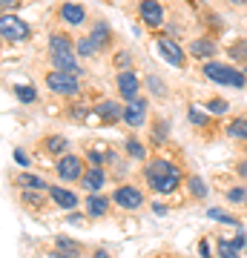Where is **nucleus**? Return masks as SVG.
<instances>
[{
    "mask_svg": "<svg viewBox=\"0 0 247 258\" xmlns=\"http://www.w3.org/2000/svg\"><path fill=\"white\" fill-rule=\"evenodd\" d=\"M0 3H3V9H15L18 6V0H0Z\"/></svg>",
    "mask_w": 247,
    "mask_h": 258,
    "instance_id": "obj_36",
    "label": "nucleus"
},
{
    "mask_svg": "<svg viewBox=\"0 0 247 258\" xmlns=\"http://www.w3.org/2000/svg\"><path fill=\"white\" fill-rule=\"evenodd\" d=\"M49 195H52V201H55L58 207H64V210H72V207H78V195H75L72 189L52 186V189H49Z\"/></svg>",
    "mask_w": 247,
    "mask_h": 258,
    "instance_id": "obj_13",
    "label": "nucleus"
},
{
    "mask_svg": "<svg viewBox=\"0 0 247 258\" xmlns=\"http://www.w3.org/2000/svg\"><path fill=\"white\" fill-rule=\"evenodd\" d=\"M118 92H121V98H127V101L138 98V78L132 72H121L118 75Z\"/></svg>",
    "mask_w": 247,
    "mask_h": 258,
    "instance_id": "obj_12",
    "label": "nucleus"
},
{
    "mask_svg": "<svg viewBox=\"0 0 247 258\" xmlns=\"http://www.w3.org/2000/svg\"><path fill=\"white\" fill-rule=\"evenodd\" d=\"M15 95H18L23 103H32L37 101V92H35V86H15Z\"/></svg>",
    "mask_w": 247,
    "mask_h": 258,
    "instance_id": "obj_24",
    "label": "nucleus"
},
{
    "mask_svg": "<svg viewBox=\"0 0 247 258\" xmlns=\"http://www.w3.org/2000/svg\"><path fill=\"white\" fill-rule=\"evenodd\" d=\"M230 3H244V0H230Z\"/></svg>",
    "mask_w": 247,
    "mask_h": 258,
    "instance_id": "obj_39",
    "label": "nucleus"
},
{
    "mask_svg": "<svg viewBox=\"0 0 247 258\" xmlns=\"http://www.w3.org/2000/svg\"><path fill=\"white\" fill-rule=\"evenodd\" d=\"M18 184H20V186H26V189H46L43 178H37V175H29V172H23V175L18 178Z\"/></svg>",
    "mask_w": 247,
    "mask_h": 258,
    "instance_id": "obj_19",
    "label": "nucleus"
},
{
    "mask_svg": "<svg viewBox=\"0 0 247 258\" xmlns=\"http://www.w3.org/2000/svg\"><path fill=\"white\" fill-rule=\"evenodd\" d=\"M158 52L164 55L167 63H173V66H184V52L178 49V43H173L170 37H161L158 40Z\"/></svg>",
    "mask_w": 247,
    "mask_h": 258,
    "instance_id": "obj_9",
    "label": "nucleus"
},
{
    "mask_svg": "<svg viewBox=\"0 0 247 258\" xmlns=\"http://www.w3.org/2000/svg\"><path fill=\"white\" fill-rule=\"evenodd\" d=\"M61 18H64L66 23H72V26H81L83 18H86V12H83V6H78V3H64V6H61Z\"/></svg>",
    "mask_w": 247,
    "mask_h": 258,
    "instance_id": "obj_14",
    "label": "nucleus"
},
{
    "mask_svg": "<svg viewBox=\"0 0 247 258\" xmlns=\"http://www.w3.org/2000/svg\"><path fill=\"white\" fill-rule=\"evenodd\" d=\"M190 55H195V57H213V55H216V43L199 37V40H192V43H190Z\"/></svg>",
    "mask_w": 247,
    "mask_h": 258,
    "instance_id": "obj_16",
    "label": "nucleus"
},
{
    "mask_svg": "<svg viewBox=\"0 0 247 258\" xmlns=\"http://www.w3.org/2000/svg\"><path fill=\"white\" fill-rule=\"evenodd\" d=\"M141 20L150 23V26H158V23L164 20L161 3H158V0H144V3H141Z\"/></svg>",
    "mask_w": 247,
    "mask_h": 258,
    "instance_id": "obj_10",
    "label": "nucleus"
},
{
    "mask_svg": "<svg viewBox=\"0 0 247 258\" xmlns=\"http://www.w3.org/2000/svg\"><path fill=\"white\" fill-rule=\"evenodd\" d=\"M55 247H58V252H64V255H69V258H75L81 252V244H75V241H69V238H58Z\"/></svg>",
    "mask_w": 247,
    "mask_h": 258,
    "instance_id": "obj_18",
    "label": "nucleus"
},
{
    "mask_svg": "<svg viewBox=\"0 0 247 258\" xmlns=\"http://www.w3.org/2000/svg\"><path fill=\"white\" fill-rule=\"evenodd\" d=\"M81 75L78 72H61V69H55V72L46 75V83H49V89L58 95H75L78 89H81V81H78Z\"/></svg>",
    "mask_w": 247,
    "mask_h": 258,
    "instance_id": "obj_4",
    "label": "nucleus"
},
{
    "mask_svg": "<svg viewBox=\"0 0 247 258\" xmlns=\"http://www.w3.org/2000/svg\"><path fill=\"white\" fill-rule=\"evenodd\" d=\"M230 135H233V138H241V141H247V120H244V118L233 120V123H230Z\"/></svg>",
    "mask_w": 247,
    "mask_h": 258,
    "instance_id": "obj_23",
    "label": "nucleus"
},
{
    "mask_svg": "<svg viewBox=\"0 0 247 258\" xmlns=\"http://www.w3.org/2000/svg\"><path fill=\"white\" fill-rule=\"evenodd\" d=\"M95 258H110V255H107V252L101 249V252H95Z\"/></svg>",
    "mask_w": 247,
    "mask_h": 258,
    "instance_id": "obj_38",
    "label": "nucleus"
},
{
    "mask_svg": "<svg viewBox=\"0 0 247 258\" xmlns=\"http://www.w3.org/2000/svg\"><path fill=\"white\" fill-rule=\"evenodd\" d=\"M230 244H233V247H236L238 252H241V249H247V235H244V232H241V235H236V238L230 241Z\"/></svg>",
    "mask_w": 247,
    "mask_h": 258,
    "instance_id": "obj_33",
    "label": "nucleus"
},
{
    "mask_svg": "<svg viewBox=\"0 0 247 258\" xmlns=\"http://www.w3.org/2000/svg\"><path fill=\"white\" fill-rule=\"evenodd\" d=\"M104 181H107V175H104V166H98V164H95L89 172L81 178V184H83L86 192H98V189L104 186Z\"/></svg>",
    "mask_w": 247,
    "mask_h": 258,
    "instance_id": "obj_11",
    "label": "nucleus"
},
{
    "mask_svg": "<svg viewBox=\"0 0 247 258\" xmlns=\"http://www.w3.org/2000/svg\"><path fill=\"white\" fill-rule=\"evenodd\" d=\"M227 198L233 204H241L247 198V189H244V186H236V189H230V192H227Z\"/></svg>",
    "mask_w": 247,
    "mask_h": 258,
    "instance_id": "obj_27",
    "label": "nucleus"
},
{
    "mask_svg": "<svg viewBox=\"0 0 247 258\" xmlns=\"http://www.w3.org/2000/svg\"><path fill=\"white\" fill-rule=\"evenodd\" d=\"M89 161H92V164L101 166V152H98V149H92V152H89Z\"/></svg>",
    "mask_w": 247,
    "mask_h": 258,
    "instance_id": "obj_35",
    "label": "nucleus"
},
{
    "mask_svg": "<svg viewBox=\"0 0 247 258\" xmlns=\"http://www.w3.org/2000/svg\"><path fill=\"white\" fill-rule=\"evenodd\" d=\"M219 258H238V249L230 241H219Z\"/></svg>",
    "mask_w": 247,
    "mask_h": 258,
    "instance_id": "obj_25",
    "label": "nucleus"
},
{
    "mask_svg": "<svg viewBox=\"0 0 247 258\" xmlns=\"http://www.w3.org/2000/svg\"><path fill=\"white\" fill-rule=\"evenodd\" d=\"M49 49H52L55 69H61V72H78V57H75V49L66 35H58L55 32V35L49 37Z\"/></svg>",
    "mask_w": 247,
    "mask_h": 258,
    "instance_id": "obj_2",
    "label": "nucleus"
},
{
    "mask_svg": "<svg viewBox=\"0 0 247 258\" xmlns=\"http://www.w3.org/2000/svg\"><path fill=\"white\" fill-rule=\"evenodd\" d=\"M98 112H101V118H104V123H112V120H118V118H124V109H121L115 101H104L101 106H98Z\"/></svg>",
    "mask_w": 247,
    "mask_h": 258,
    "instance_id": "obj_17",
    "label": "nucleus"
},
{
    "mask_svg": "<svg viewBox=\"0 0 247 258\" xmlns=\"http://www.w3.org/2000/svg\"><path fill=\"white\" fill-rule=\"evenodd\" d=\"M190 189H192L195 198H204V195H207V186H204L202 178H190Z\"/></svg>",
    "mask_w": 247,
    "mask_h": 258,
    "instance_id": "obj_26",
    "label": "nucleus"
},
{
    "mask_svg": "<svg viewBox=\"0 0 247 258\" xmlns=\"http://www.w3.org/2000/svg\"><path fill=\"white\" fill-rule=\"evenodd\" d=\"M190 120H192V123H207V115H204L202 109H195V106H190Z\"/></svg>",
    "mask_w": 247,
    "mask_h": 258,
    "instance_id": "obj_31",
    "label": "nucleus"
},
{
    "mask_svg": "<svg viewBox=\"0 0 247 258\" xmlns=\"http://www.w3.org/2000/svg\"><path fill=\"white\" fill-rule=\"evenodd\" d=\"M92 40H95V43H98V46H104V43H107V40H110V26H107V23H95V29H92Z\"/></svg>",
    "mask_w": 247,
    "mask_h": 258,
    "instance_id": "obj_20",
    "label": "nucleus"
},
{
    "mask_svg": "<svg viewBox=\"0 0 247 258\" xmlns=\"http://www.w3.org/2000/svg\"><path fill=\"white\" fill-rule=\"evenodd\" d=\"M78 52H81V55H86V57H92V55H98V52H101V46H98L92 37H83L81 43H78Z\"/></svg>",
    "mask_w": 247,
    "mask_h": 258,
    "instance_id": "obj_21",
    "label": "nucleus"
},
{
    "mask_svg": "<svg viewBox=\"0 0 247 258\" xmlns=\"http://www.w3.org/2000/svg\"><path fill=\"white\" fill-rule=\"evenodd\" d=\"M107 207H110V201H107L104 195L89 192V198H86V212H89V215H95V218H101V215H107Z\"/></svg>",
    "mask_w": 247,
    "mask_h": 258,
    "instance_id": "obj_15",
    "label": "nucleus"
},
{
    "mask_svg": "<svg viewBox=\"0 0 247 258\" xmlns=\"http://www.w3.org/2000/svg\"><path fill=\"white\" fill-rule=\"evenodd\" d=\"M115 63H118V69H127V66L132 63V57H129V52H118V57H115Z\"/></svg>",
    "mask_w": 247,
    "mask_h": 258,
    "instance_id": "obj_32",
    "label": "nucleus"
},
{
    "mask_svg": "<svg viewBox=\"0 0 247 258\" xmlns=\"http://www.w3.org/2000/svg\"><path fill=\"white\" fill-rule=\"evenodd\" d=\"M15 161H18L20 166H26V164H29V158L23 155V152H20V149H18V152H15Z\"/></svg>",
    "mask_w": 247,
    "mask_h": 258,
    "instance_id": "obj_34",
    "label": "nucleus"
},
{
    "mask_svg": "<svg viewBox=\"0 0 247 258\" xmlns=\"http://www.w3.org/2000/svg\"><path fill=\"white\" fill-rule=\"evenodd\" d=\"M153 210H156L158 215H167V207H164V204H156V207H153Z\"/></svg>",
    "mask_w": 247,
    "mask_h": 258,
    "instance_id": "obj_37",
    "label": "nucleus"
},
{
    "mask_svg": "<svg viewBox=\"0 0 247 258\" xmlns=\"http://www.w3.org/2000/svg\"><path fill=\"white\" fill-rule=\"evenodd\" d=\"M127 152L132 158H144V147H141L138 141H127Z\"/></svg>",
    "mask_w": 247,
    "mask_h": 258,
    "instance_id": "obj_29",
    "label": "nucleus"
},
{
    "mask_svg": "<svg viewBox=\"0 0 247 258\" xmlns=\"http://www.w3.org/2000/svg\"><path fill=\"white\" fill-rule=\"evenodd\" d=\"M46 149H52V152H64L66 141L64 138H46Z\"/></svg>",
    "mask_w": 247,
    "mask_h": 258,
    "instance_id": "obj_28",
    "label": "nucleus"
},
{
    "mask_svg": "<svg viewBox=\"0 0 247 258\" xmlns=\"http://www.w3.org/2000/svg\"><path fill=\"white\" fill-rule=\"evenodd\" d=\"M204 75L210 78V81L221 83V86H233V89H244V72H236V69H230L224 63H207L204 66Z\"/></svg>",
    "mask_w": 247,
    "mask_h": 258,
    "instance_id": "obj_3",
    "label": "nucleus"
},
{
    "mask_svg": "<svg viewBox=\"0 0 247 258\" xmlns=\"http://www.w3.org/2000/svg\"><path fill=\"white\" fill-rule=\"evenodd\" d=\"M112 198H115V204H118V207H124V210H138V207H141V201H144V195L138 192L135 186H118Z\"/></svg>",
    "mask_w": 247,
    "mask_h": 258,
    "instance_id": "obj_6",
    "label": "nucleus"
},
{
    "mask_svg": "<svg viewBox=\"0 0 247 258\" xmlns=\"http://www.w3.org/2000/svg\"><path fill=\"white\" fill-rule=\"evenodd\" d=\"M213 221H221V224H230V227H241V221L238 218H233V215H227V212H221V210H210L207 212Z\"/></svg>",
    "mask_w": 247,
    "mask_h": 258,
    "instance_id": "obj_22",
    "label": "nucleus"
},
{
    "mask_svg": "<svg viewBox=\"0 0 247 258\" xmlns=\"http://www.w3.org/2000/svg\"><path fill=\"white\" fill-rule=\"evenodd\" d=\"M81 169H83L81 158H75V155H66L58 161V175L64 178V181H78L81 178Z\"/></svg>",
    "mask_w": 247,
    "mask_h": 258,
    "instance_id": "obj_8",
    "label": "nucleus"
},
{
    "mask_svg": "<svg viewBox=\"0 0 247 258\" xmlns=\"http://www.w3.org/2000/svg\"><path fill=\"white\" fill-rule=\"evenodd\" d=\"M207 109L216 112V115H224V112H227V101H210L207 103Z\"/></svg>",
    "mask_w": 247,
    "mask_h": 258,
    "instance_id": "obj_30",
    "label": "nucleus"
},
{
    "mask_svg": "<svg viewBox=\"0 0 247 258\" xmlns=\"http://www.w3.org/2000/svg\"><path fill=\"white\" fill-rule=\"evenodd\" d=\"M144 178L156 192H175V186L181 184V172L170 161H153L144 169Z\"/></svg>",
    "mask_w": 247,
    "mask_h": 258,
    "instance_id": "obj_1",
    "label": "nucleus"
},
{
    "mask_svg": "<svg viewBox=\"0 0 247 258\" xmlns=\"http://www.w3.org/2000/svg\"><path fill=\"white\" fill-rule=\"evenodd\" d=\"M0 32H3L6 40H15V43L29 37V26L23 20H18L15 15H3V18H0Z\"/></svg>",
    "mask_w": 247,
    "mask_h": 258,
    "instance_id": "obj_5",
    "label": "nucleus"
},
{
    "mask_svg": "<svg viewBox=\"0 0 247 258\" xmlns=\"http://www.w3.org/2000/svg\"><path fill=\"white\" fill-rule=\"evenodd\" d=\"M124 120H127L129 126H141V123H144L146 120V101L144 98H132V101H127Z\"/></svg>",
    "mask_w": 247,
    "mask_h": 258,
    "instance_id": "obj_7",
    "label": "nucleus"
}]
</instances>
